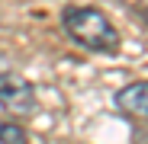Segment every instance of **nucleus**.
<instances>
[{
  "mask_svg": "<svg viewBox=\"0 0 148 144\" xmlns=\"http://www.w3.org/2000/svg\"><path fill=\"white\" fill-rule=\"evenodd\" d=\"M61 22H64V32L87 51H100V55L119 51V32L97 7H71L64 10Z\"/></svg>",
  "mask_w": 148,
  "mask_h": 144,
  "instance_id": "1",
  "label": "nucleus"
},
{
  "mask_svg": "<svg viewBox=\"0 0 148 144\" xmlns=\"http://www.w3.org/2000/svg\"><path fill=\"white\" fill-rule=\"evenodd\" d=\"M0 109H7L16 118L32 115L36 112V90H32V83L23 80L19 74H13V70L0 74Z\"/></svg>",
  "mask_w": 148,
  "mask_h": 144,
  "instance_id": "2",
  "label": "nucleus"
},
{
  "mask_svg": "<svg viewBox=\"0 0 148 144\" xmlns=\"http://www.w3.org/2000/svg\"><path fill=\"white\" fill-rule=\"evenodd\" d=\"M116 109L132 115V118H145V112H148V87H145V80H135L129 87H122L116 93Z\"/></svg>",
  "mask_w": 148,
  "mask_h": 144,
  "instance_id": "3",
  "label": "nucleus"
},
{
  "mask_svg": "<svg viewBox=\"0 0 148 144\" xmlns=\"http://www.w3.org/2000/svg\"><path fill=\"white\" fill-rule=\"evenodd\" d=\"M0 144H29V138H26V131H23L16 122H0Z\"/></svg>",
  "mask_w": 148,
  "mask_h": 144,
  "instance_id": "4",
  "label": "nucleus"
},
{
  "mask_svg": "<svg viewBox=\"0 0 148 144\" xmlns=\"http://www.w3.org/2000/svg\"><path fill=\"white\" fill-rule=\"evenodd\" d=\"M7 70H13V67H10V58L0 51V74H7Z\"/></svg>",
  "mask_w": 148,
  "mask_h": 144,
  "instance_id": "5",
  "label": "nucleus"
}]
</instances>
